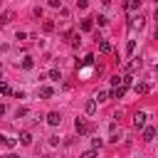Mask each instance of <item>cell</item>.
Here are the masks:
<instances>
[{
  "instance_id": "1",
  "label": "cell",
  "mask_w": 158,
  "mask_h": 158,
  "mask_svg": "<svg viewBox=\"0 0 158 158\" xmlns=\"http://www.w3.org/2000/svg\"><path fill=\"white\" fill-rule=\"evenodd\" d=\"M146 118H148V116H146L143 111H138V114L133 116V128H146Z\"/></svg>"
},
{
  "instance_id": "2",
  "label": "cell",
  "mask_w": 158,
  "mask_h": 158,
  "mask_svg": "<svg viewBox=\"0 0 158 158\" xmlns=\"http://www.w3.org/2000/svg\"><path fill=\"white\" fill-rule=\"evenodd\" d=\"M74 128H77V133H79V136H84V133L89 131V123H86L84 118H77V121H74Z\"/></svg>"
},
{
  "instance_id": "3",
  "label": "cell",
  "mask_w": 158,
  "mask_h": 158,
  "mask_svg": "<svg viewBox=\"0 0 158 158\" xmlns=\"http://www.w3.org/2000/svg\"><path fill=\"white\" fill-rule=\"evenodd\" d=\"M47 123H49V126H59V123H62V116H59L57 111H49V114H47Z\"/></svg>"
},
{
  "instance_id": "4",
  "label": "cell",
  "mask_w": 158,
  "mask_h": 158,
  "mask_svg": "<svg viewBox=\"0 0 158 158\" xmlns=\"http://www.w3.org/2000/svg\"><path fill=\"white\" fill-rule=\"evenodd\" d=\"M0 143H2L5 148H15V143H17V141H15L12 136H5V133H0Z\"/></svg>"
},
{
  "instance_id": "5",
  "label": "cell",
  "mask_w": 158,
  "mask_h": 158,
  "mask_svg": "<svg viewBox=\"0 0 158 158\" xmlns=\"http://www.w3.org/2000/svg\"><path fill=\"white\" fill-rule=\"evenodd\" d=\"M153 138H156V128L153 126H146L143 128V141H153Z\"/></svg>"
},
{
  "instance_id": "6",
  "label": "cell",
  "mask_w": 158,
  "mask_h": 158,
  "mask_svg": "<svg viewBox=\"0 0 158 158\" xmlns=\"http://www.w3.org/2000/svg\"><path fill=\"white\" fill-rule=\"evenodd\" d=\"M79 27H81V32H89V30L94 27V20H91V17H86V20H81V22H79Z\"/></svg>"
},
{
  "instance_id": "7",
  "label": "cell",
  "mask_w": 158,
  "mask_h": 158,
  "mask_svg": "<svg viewBox=\"0 0 158 158\" xmlns=\"http://www.w3.org/2000/svg\"><path fill=\"white\" fill-rule=\"evenodd\" d=\"M96 42H99V52H104V54H109V52H111V44H109L106 40H101V37H99Z\"/></svg>"
},
{
  "instance_id": "8",
  "label": "cell",
  "mask_w": 158,
  "mask_h": 158,
  "mask_svg": "<svg viewBox=\"0 0 158 158\" xmlns=\"http://www.w3.org/2000/svg\"><path fill=\"white\" fill-rule=\"evenodd\" d=\"M123 94H126V89H123V86H114V89H111V94H109V96H111V99H121V96H123Z\"/></svg>"
},
{
  "instance_id": "9",
  "label": "cell",
  "mask_w": 158,
  "mask_h": 158,
  "mask_svg": "<svg viewBox=\"0 0 158 158\" xmlns=\"http://www.w3.org/2000/svg\"><path fill=\"white\" fill-rule=\"evenodd\" d=\"M20 143H22V146H30V143H32V133H30V131H22V133H20Z\"/></svg>"
},
{
  "instance_id": "10",
  "label": "cell",
  "mask_w": 158,
  "mask_h": 158,
  "mask_svg": "<svg viewBox=\"0 0 158 158\" xmlns=\"http://www.w3.org/2000/svg\"><path fill=\"white\" fill-rule=\"evenodd\" d=\"M52 94H54V89H52V86H40V96H42V99H49Z\"/></svg>"
},
{
  "instance_id": "11",
  "label": "cell",
  "mask_w": 158,
  "mask_h": 158,
  "mask_svg": "<svg viewBox=\"0 0 158 158\" xmlns=\"http://www.w3.org/2000/svg\"><path fill=\"white\" fill-rule=\"evenodd\" d=\"M12 17H15V15H12L10 10H7V12H2V15H0V25H7V22H12Z\"/></svg>"
},
{
  "instance_id": "12",
  "label": "cell",
  "mask_w": 158,
  "mask_h": 158,
  "mask_svg": "<svg viewBox=\"0 0 158 158\" xmlns=\"http://www.w3.org/2000/svg\"><path fill=\"white\" fill-rule=\"evenodd\" d=\"M84 111H86V114L91 116V114L96 111V101H94V99H89V101H86V106H84Z\"/></svg>"
},
{
  "instance_id": "13",
  "label": "cell",
  "mask_w": 158,
  "mask_h": 158,
  "mask_svg": "<svg viewBox=\"0 0 158 158\" xmlns=\"http://www.w3.org/2000/svg\"><path fill=\"white\" fill-rule=\"evenodd\" d=\"M123 7H126V10H138V7H141V0H128Z\"/></svg>"
},
{
  "instance_id": "14",
  "label": "cell",
  "mask_w": 158,
  "mask_h": 158,
  "mask_svg": "<svg viewBox=\"0 0 158 158\" xmlns=\"http://www.w3.org/2000/svg\"><path fill=\"white\" fill-rule=\"evenodd\" d=\"M131 84H133V77H131V74H126V77H121V86H123V89H128Z\"/></svg>"
},
{
  "instance_id": "15",
  "label": "cell",
  "mask_w": 158,
  "mask_h": 158,
  "mask_svg": "<svg viewBox=\"0 0 158 158\" xmlns=\"http://www.w3.org/2000/svg\"><path fill=\"white\" fill-rule=\"evenodd\" d=\"M47 77H49L52 81H59V79H62V74H59V69H49V74H47Z\"/></svg>"
},
{
  "instance_id": "16",
  "label": "cell",
  "mask_w": 158,
  "mask_h": 158,
  "mask_svg": "<svg viewBox=\"0 0 158 158\" xmlns=\"http://www.w3.org/2000/svg\"><path fill=\"white\" fill-rule=\"evenodd\" d=\"M133 89H136V94H148V89H151V86H148V84H136Z\"/></svg>"
},
{
  "instance_id": "17",
  "label": "cell",
  "mask_w": 158,
  "mask_h": 158,
  "mask_svg": "<svg viewBox=\"0 0 158 158\" xmlns=\"http://www.w3.org/2000/svg\"><path fill=\"white\" fill-rule=\"evenodd\" d=\"M91 62H94V54H86V57H84V59L77 64V67H86V64H91Z\"/></svg>"
},
{
  "instance_id": "18",
  "label": "cell",
  "mask_w": 158,
  "mask_h": 158,
  "mask_svg": "<svg viewBox=\"0 0 158 158\" xmlns=\"http://www.w3.org/2000/svg\"><path fill=\"white\" fill-rule=\"evenodd\" d=\"M32 67H35V62H32L30 57H25V59H22V69H32Z\"/></svg>"
},
{
  "instance_id": "19",
  "label": "cell",
  "mask_w": 158,
  "mask_h": 158,
  "mask_svg": "<svg viewBox=\"0 0 158 158\" xmlns=\"http://www.w3.org/2000/svg\"><path fill=\"white\" fill-rule=\"evenodd\" d=\"M138 67H141V59H138V57H136V59H133V62H131V64H128V72H136V69H138Z\"/></svg>"
},
{
  "instance_id": "20",
  "label": "cell",
  "mask_w": 158,
  "mask_h": 158,
  "mask_svg": "<svg viewBox=\"0 0 158 158\" xmlns=\"http://www.w3.org/2000/svg\"><path fill=\"white\" fill-rule=\"evenodd\" d=\"M0 94H5V96H7V94H12V89H10L5 81H0Z\"/></svg>"
},
{
  "instance_id": "21",
  "label": "cell",
  "mask_w": 158,
  "mask_h": 158,
  "mask_svg": "<svg viewBox=\"0 0 158 158\" xmlns=\"http://www.w3.org/2000/svg\"><path fill=\"white\" fill-rule=\"evenodd\" d=\"M54 30V22L52 20H44V32H52Z\"/></svg>"
},
{
  "instance_id": "22",
  "label": "cell",
  "mask_w": 158,
  "mask_h": 158,
  "mask_svg": "<svg viewBox=\"0 0 158 158\" xmlns=\"http://www.w3.org/2000/svg\"><path fill=\"white\" fill-rule=\"evenodd\" d=\"M133 49H136V40H128V44H126V52H128V54H131V52H133Z\"/></svg>"
},
{
  "instance_id": "23",
  "label": "cell",
  "mask_w": 158,
  "mask_h": 158,
  "mask_svg": "<svg viewBox=\"0 0 158 158\" xmlns=\"http://www.w3.org/2000/svg\"><path fill=\"white\" fill-rule=\"evenodd\" d=\"M106 99H109V94H106V91H99V94H96V99H94V101H106Z\"/></svg>"
},
{
  "instance_id": "24",
  "label": "cell",
  "mask_w": 158,
  "mask_h": 158,
  "mask_svg": "<svg viewBox=\"0 0 158 158\" xmlns=\"http://www.w3.org/2000/svg\"><path fill=\"white\" fill-rule=\"evenodd\" d=\"M81 158H96V151H94V148H91V151H84Z\"/></svg>"
},
{
  "instance_id": "25",
  "label": "cell",
  "mask_w": 158,
  "mask_h": 158,
  "mask_svg": "<svg viewBox=\"0 0 158 158\" xmlns=\"http://www.w3.org/2000/svg\"><path fill=\"white\" fill-rule=\"evenodd\" d=\"M91 20H94L96 25H106V17H104V15H99V17H91Z\"/></svg>"
},
{
  "instance_id": "26",
  "label": "cell",
  "mask_w": 158,
  "mask_h": 158,
  "mask_svg": "<svg viewBox=\"0 0 158 158\" xmlns=\"http://www.w3.org/2000/svg\"><path fill=\"white\" fill-rule=\"evenodd\" d=\"M49 7H59L62 10V0H49Z\"/></svg>"
},
{
  "instance_id": "27",
  "label": "cell",
  "mask_w": 158,
  "mask_h": 158,
  "mask_svg": "<svg viewBox=\"0 0 158 158\" xmlns=\"http://www.w3.org/2000/svg\"><path fill=\"white\" fill-rule=\"evenodd\" d=\"M86 5H89V2H86V0H77V7H79V10H84V7H86Z\"/></svg>"
},
{
  "instance_id": "28",
  "label": "cell",
  "mask_w": 158,
  "mask_h": 158,
  "mask_svg": "<svg viewBox=\"0 0 158 158\" xmlns=\"http://www.w3.org/2000/svg\"><path fill=\"white\" fill-rule=\"evenodd\" d=\"M5 111H7V109H5V104H0V116H2Z\"/></svg>"
},
{
  "instance_id": "29",
  "label": "cell",
  "mask_w": 158,
  "mask_h": 158,
  "mask_svg": "<svg viewBox=\"0 0 158 158\" xmlns=\"http://www.w3.org/2000/svg\"><path fill=\"white\" fill-rule=\"evenodd\" d=\"M5 158H20V156H15V153H7V156H5Z\"/></svg>"
},
{
  "instance_id": "30",
  "label": "cell",
  "mask_w": 158,
  "mask_h": 158,
  "mask_svg": "<svg viewBox=\"0 0 158 158\" xmlns=\"http://www.w3.org/2000/svg\"><path fill=\"white\" fill-rule=\"evenodd\" d=\"M153 15H156V17H158V5H156V12H153Z\"/></svg>"
},
{
  "instance_id": "31",
  "label": "cell",
  "mask_w": 158,
  "mask_h": 158,
  "mask_svg": "<svg viewBox=\"0 0 158 158\" xmlns=\"http://www.w3.org/2000/svg\"><path fill=\"white\" fill-rule=\"evenodd\" d=\"M153 37H156V40H158V27H156V35H153Z\"/></svg>"
}]
</instances>
